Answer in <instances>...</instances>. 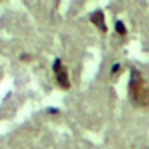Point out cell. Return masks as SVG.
Here are the masks:
<instances>
[{
  "label": "cell",
  "instance_id": "cell-5",
  "mask_svg": "<svg viewBox=\"0 0 149 149\" xmlns=\"http://www.w3.org/2000/svg\"><path fill=\"white\" fill-rule=\"evenodd\" d=\"M61 69H63L61 59H55V63H53V71H55V72H59Z\"/></svg>",
  "mask_w": 149,
  "mask_h": 149
},
{
  "label": "cell",
  "instance_id": "cell-2",
  "mask_svg": "<svg viewBox=\"0 0 149 149\" xmlns=\"http://www.w3.org/2000/svg\"><path fill=\"white\" fill-rule=\"evenodd\" d=\"M90 19H91V23H93L95 26L101 31V32H106V31H107L106 24H104V15H103V11H100V10L95 11V13L90 16Z\"/></svg>",
  "mask_w": 149,
  "mask_h": 149
},
{
  "label": "cell",
  "instance_id": "cell-3",
  "mask_svg": "<svg viewBox=\"0 0 149 149\" xmlns=\"http://www.w3.org/2000/svg\"><path fill=\"white\" fill-rule=\"evenodd\" d=\"M56 82H58V85L61 88H64V90H68V88H71V82H69V75L68 72L64 71V69H61L59 72H56Z\"/></svg>",
  "mask_w": 149,
  "mask_h": 149
},
{
  "label": "cell",
  "instance_id": "cell-1",
  "mask_svg": "<svg viewBox=\"0 0 149 149\" xmlns=\"http://www.w3.org/2000/svg\"><path fill=\"white\" fill-rule=\"evenodd\" d=\"M128 95L135 106H139V107L149 106V85L146 84V80L141 77V74L136 69L132 71V79H130V85H128Z\"/></svg>",
  "mask_w": 149,
  "mask_h": 149
},
{
  "label": "cell",
  "instance_id": "cell-4",
  "mask_svg": "<svg viewBox=\"0 0 149 149\" xmlns=\"http://www.w3.org/2000/svg\"><path fill=\"white\" fill-rule=\"evenodd\" d=\"M116 31H117V34H120V36H125L127 34V29H125V26H123L122 21H117L116 23Z\"/></svg>",
  "mask_w": 149,
  "mask_h": 149
},
{
  "label": "cell",
  "instance_id": "cell-6",
  "mask_svg": "<svg viewBox=\"0 0 149 149\" xmlns=\"http://www.w3.org/2000/svg\"><path fill=\"white\" fill-rule=\"evenodd\" d=\"M117 71H119V64H116V66H114V68H112V75L116 74Z\"/></svg>",
  "mask_w": 149,
  "mask_h": 149
}]
</instances>
